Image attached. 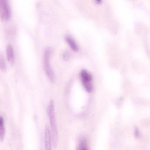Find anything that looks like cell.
Listing matches in <instances>:
<instances>
[{
  "mask_svg": "<svg viewBox=\"0 0 150 150\" xmlns=\"http://www.w3.org/2000/svg\"><path fill=\"white\" fill-rule=\"evenodd\" d=\"M47 113L50 125L52 142L54 147L56 148L58 144V137L55 121L54 104L52 100L50 101L48 106Z\"/></svg>",
  "mask_w": 150,
  "mask_h": 150,
  "instance_id": "cell-1",
  "label": "cell"
},
{
  "mask_svg": "<svg viewBox=\"0 0 150 150\" xmlns=\"http://www.w3.org/2000/svg\"><path fill=\"white\" fill-rule=\"evenodd\" d=\"M51 52V49L49 47H47L45 49L44 54L43 63L44 69L46 74L50 81L53 82L54 80V75L49 61Z\"/></svg>",
  "mask_w": 150,
  "mask_h": 150,
  "instance_id": "cell-2",
  "label": "cell"
},
{
  "mask_svg": "<svg viewBox=\"0 0 150 150\" xmlns=\"http://www.w3.org/2000/svg\"><path fill=\"white\" fill-rule=\"evenodd\" d=\"M80 74L82 83L86 90L88 92H91L93 88L92 83V77L91 75L84 69L81 70Z\"/></svg>",
  "mask_w": 150,
  "mask_h": 150,
  "instance_id": "cell-3",
  "label": "cell"
},
{
  "mask_svg": "<svg viewBox=\"0 0 150 150\" xmlns=\"http://www.w3.org/2000/svg\"><path fill=\"white\" fill-rule=\"evenodd\" d=\"M10 10L8 3L6 0H0V17L4 21L8 20L10 17Z\"/></svg>",
  "mask_w": 150,
  "mask_h": 150,
  "instance_id": "cell-4",
  "label": "cell"
},
{
  "mask_svg": "<svg viewBox=\"0 0 150 150\" xmlns=\"http://www.w3.org/2000/svg\"><path fill=\"white\" fill-rule=\"evenodd\" d=\"M44 141L45 150H52L51 137L49 127L46 125L44 133Z\"/></svg>",
  "mask_w": 150,
  "mask_h": 150,
  "instance_id": "cell-5",
  "label": "cell"
},
{
  "mask_svg": "<svg viewBox=\"0 0 150 150\" xmlns=\"http://www.w3.org/2000/svg\"><path fill=\"white\" fill-rule=\"evenodd\" d=\"M6 54L9 64L12 66L14 61V54L13 47L11 44H8L7 47Z\"/></svg>",
  "mask_w": 150,
  "mask_h": 150,
  "instance_id": "cell-6",
  "label": "cell"
},
{
  "mask_svg": "<svg viewBox=\"0 0 150 150\" xmlns=\"http://www.w3.org/2000/svg\"><path fill=\"white\" fill-rule=\"evenodd\" d=\"M65 40L72 49L75 51H77L79 50L77 44L73 38L69 35H67L65 37Z\"/></svg>",
  "mask_w": 150,
  "mask_h": 150,
  "instance_id": "cell-7",
  "label": "cell"
},
{
  "mask_svg": "<svg viewBox=\"0 0 150 150\" xmlns=\"http://www.w3.org/2000/svg\"><path fill=\"white\" fill-rule=\"evenodd\" d=\"M5 129L4 125V120L2 117H0V141L2 142L5 134Z\"/></svg>",
  "mask_w": 150,
  "mask_h": 150,
  "instance_id": "cell-8",
  "label": "cell"
},
{
  "mask_svg": "<svg viewBox=\"0 0 150 150\" xmlns=\"http://www.w3.org/2000/svg\"><path fill=\"white\" fill-rule=\"evenodd\" d=\"M77 150H88L85 139L83 138L80 140Z\"/></svg>",
  "mask_w": 150,
  "mask_h": 150,
  "instance_id": "cell-9",
  "label": "cell"
},
{
  "mask_svg": "<svg viewBox=\"0 0 150 150\" xmlns=\"http://www.w3.org/2000/svg\"><path fill=\"white\" fill-rule=\"evenodd\" d=\"M0 69L3 72H5L6 70V66L3 55L0 54Z\"/></svg>",
  "mask_w": 150,
  "mask_h": 150,
  "instance_id": "cell-10",
  "label": "cell"
},
{
  "mask_svg": "<svg viewBox=\"0 0 150 150\" xmlns=\"http://www.w3.org/2000/svg\"><path fill=\"white\" fill-rule=\"evenodd\" d=\"M63 58L65 60H67L69 58V55L67 51H65L63 54Z\"/></svg>",
  "mask_w": 150,
  "mask_h": 150,
  "instance_id": "cell-11",
  "label": "cell"
},
{
  "mask_svg": "<svg viewBox=\"0 0 150 150\" xmlns=\"http://www.w3.org/2000/svg\"><path fill=\"white\" fill-rule=\"evenodd\" d=\"M134 136L136 138H138L139 136V132L138 128L136 127L134 130Z\"/></svg>",
  "mask_w": 150,
  "mask_h": 150,
  "instance_id": "cell-12",
  "label": "cell"
},
{
  "mask_svg": "<svg viewBox=\"0 0 150 150\" xmlns=\"http://www.w3.org/2000/svg\"><path fill=\"white\" fill-rule=\"evenodd\" d=\"M96 1L97 3L100 4L101 2L102 1L100 0H96Z\"/></svg>",
  "mask_w": 150,
  "mask_h": 150,
  "instance_id": "cell-13",
  "label": "cell"
}]
</instances>
